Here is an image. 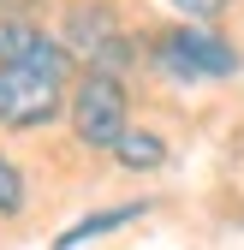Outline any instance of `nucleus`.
I'll list each match as a JSON object with an SVG mask.
<instances>
[{
    "instance_id": "1",
    "label": "nucleus",
    "mask_w": 244,
    "mask_h": 250,
    "mask_svg": "<svg viewBox=\"0 0 244 250\" xmlns=\"http://www.w3.org/2000/svg\"><path fill=\"white\" fill-rule=\"evenodd\" d=\"M149 60L167 72V78H232L238 72V48L221 36L215 24H203V18H185V24H173L161 30L155 42H149Z\"/></svg>"
},
{
    "instance_id": "4",
    "label": "nucleus",
    "mask_w": 244,
    "mask_h": 250,
    "mask_svg": "<svg viewBox=\"0 0 244 250\" xmlns=\"http://www.w3.org/2000/svg\"><path fill=\"white\" fill-rule=\"evenodd\" d=\"M60 42L72 48V60H83V66H96V72H125L137 60V42L119 30L113 6H102V0H78L66 12V36Z\"/></svg>"
},
{
    "instance_id": "2",
    "label": "nucleus",
    "mask_w": 244,
    "mask_h": 250,
    "mask_svg": "<svg viewBox=\"0 0 244 250\" xmlns=\"http://www.w3.org/2000/svg\"><path fill=\"white\" fill-rule=\"evenodd\" d=\"M66 113H72V131H78L83 149H113L125 137V125H131V96H125V83H119V72L83 66Z\"/></svg>"
},
{
    "instance_id": "7",
    "label": "nucleus",
    "mask_w": 244,
    "mask_h": 250,
    "mask_svg": "<svg viewBox=\"0 0 244 250\" xmlns=\"http://www.w3.org/2000/svg\"><path fill=\"white\" fill-rule=\"evenodd\" d=\"M107 155H113L125 173H155V167L167 161V137H161V131H131V125H125V137H119Z\"/></svg>"
},
{
    "instance_id": "3",
    "label": "nucleus",
    "mask_w": 244,
    "mask_h": 250,
    "mask_svg": "<svg viewBox=\"0 0 244 250\" xmlns=\"http://www.w3.org/2000/svg\"><path fill=\"white\" fill-rule=\"evenodd\" d=\"M60 102H66V78L0 60V125L6 131H36V125L60 119Z\"/></svg>"
},
{
    "instance_id": "6",
    "label": "nucleus",
    "mask_w": 244,
    "mask_h": 250,
    "mask_svg": "<svg viewBox=\"0 0 244 250\" xmlns=\"http://www.w3.org/2000/svg\"><path fill=\"white\" fill-rule=\"evenodd\" d=\"M149 214V203H119V208H96V214H83V221H72L66 232H60L54 244L60 250H78V244H89V238H102V232H119V227H131V221H143Z\"/></svg>"
},
{
    "instance_id": "9",
    "label": "nucleus",
    "mask_w": 244,
    "mask_h": 250,
    "mask_svg": "<svg viewBox=\"0 0 244 250\" xmlns=\"http://www.w3.org/2000/svg\"><path fill=\"white\" fill-rule=\"evenodd\" d=\"M167 6H173L179 18H203V24H215V18L232 6V0H167Z\"/></svg>"
},
{
    "instance_id": "8",
    "label": "nucleus",
    "mask_w": 244,
    "mask_h": 250,
    "mask_svg": "<svg viewBox=\"0 0 244 250\" xmlns=\"http://www.w3.org/2000/svg\"><path fill=\"white\" fill-rule=\"evenodd\" d=\"M24 173L6 161V155H0V221H18V214H24Z\"/></svg>"
},
{
    "instance_id": "5",
    "label": "nucleus",
    "mask_w": 244,
    "mask_h": 250,
    "mask_svg": "<svg viewBox=\"0 0 244 250\" xmlns=\"http://www.w3.org/2000/svg\"><path fill=\"white\" fill-rule=\"evenodd\" d=\"M0 60H18V66H42L54 78L72 72V48L48 36V30H36L30 18H0Z\"/></svg>"
}]
</instances>
